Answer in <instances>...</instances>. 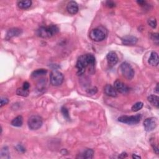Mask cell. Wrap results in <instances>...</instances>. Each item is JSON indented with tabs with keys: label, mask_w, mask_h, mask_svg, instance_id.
<instances>
[{
	"label": "cell",
	"mask_w": 159,
	"mask_h": 159,
	"mask_svg": "<svg viewBox=\"0 0 159 159\" xmlns=\"http://www.w3.org/2000/svg\"><path fill=\"white\" fill-rule=\"evenodd\" d=\"M95 57L92 54H87L81 55L78 59L76 67L77 69V74L82 75L85 72L87 67L90 68V70H94L95 65Z\"/></svg>",
	"instance_id": "1"
},
{
	"label": "cell",
	"mask_w": 159,
	"mask_h": 159,
	"mask_svg": "<svg viewBox=\"0 0 159 159\" xmlns=\"http://www.w3.org/2000/svg\"><path fill=\"white\" fill-rule=\"evenodd\" d=\"M59 32V28L56 25H50L49 26H41L37 31L38 36L42 38H50Z\"/></svg>",
	"instance_id": "2"
},
{
	"label": "cell",
	"mask_w": 159,
	"mask_h": 159,
	"mask_svg": "<svg viewBox=\"0 0 159 159\" xmlns=\"http://www.w3.org/2000/svg\"><path fill=\"white\" fill-rule=\"evenodd\" d=\"M107 32L103 27H98L93 29L90 33V37L95 42L103 41L106 38Z\"/></svg>",
	"instance_id": "3"
},
{
	"label": "cell",
	"mask_w": 159,
	"mask_h": 159,
	"mask_svg": "<svg viewBox=\"0 0 159 159\" xmlns=\"http://www.w3.org/2000/svg\"><path fill=\"white\" fill-rule=\"evenodd\" d=\"M120 70L123 77L129 80H132L135 74L134 70L132 66L126 62H124L121 64L120 66Z\"/></svg>",
	"instance_id": "4"
},
{
	"label": "cell",
	"mask_w": 159,
	"mask_h": 159,
	"mask_svg": "<svg viewBox=\"0 0 159 159\" xmlns=\"http://www.w3.org/2000/svg\"><path fill=\"white\" fill-rule=\"evenodd\" d=\"M27 124L31 130H37L41 128L43 124V121L41 117L37 115L31 116L27 121Z\"/></svg>",
	"instance_id": "5"
},
{
	"label": "cell",
	"mask_w": 159,
	"mask_h": 159,
	"mask_svg": "<svg viewBox=\"0 0 159 159\" xmlns=\"http://www.w3.org/2000/svg\"><path fill=\"white\" fill-rule=\"evenodd\" d=\"M64 77L62 73L57 70H54L50 73V81L53 86L58 87L64 82Z\"/></svg>",
	"instance_id": "6"
},
{
	"label": "cell",
	"mask_w": 159,
	"mask_h": 159,
	"mask_svg": "<svg viewBox=\"0 0 159 159\" xmlns=\"http://www.w3.org/2000/svg\"><path fill=\"white\" fill-rule=\"evenodd\" d=\"M141 119V115H137L135 116H122L117 119V121L126 124L128 125L137 124L140 122Z\"/></svg>",
	"instance_id": "7"
},
{
	"label": "cell",
	"mask_w": 159,
	"mask_h": 159,
	"mask_svg": "<svg viewBox=\"0 0 159 159\" xmlns=\"http://www.w3.org/2000/svg\"><path fill=\"white\" fill-rule=\"evenodd\" d=\"M157 126V121L155 117L147 118L144 122V127L147 132L154 130Z\"/></svg>",
	"instance_id": "8"
},
{
	"label": "cell",
	"mask_w": 159,
	"mask_h": 159,
	"mask_svg": "<svg viewBox=\"0 0 159 159\" xmlns=\"http://www.w3.org/2000/svg\"><path fill=\"white\" fill-rule=\"evenodd\" d=\"M114 87L116 90L117 92H119L122 94H126L129 92V88L127 85L121 82L119 80H116L114 83Z\"/></svg>",
	"instance_id": "9"
},
{
	"label": "cell",
	"mask_w": 159,
	"mask_h": 159,
	"mask_svg": "<svg viewBox=\"0 0 159 159\" xmlns=\"http://www.w3.org/2000/svg\"><path fill=\"white\" fill-rule=\"evenodd\" d=\"M22 30L21 29H19V28H17V27L11 28V29L8 31L6 35L5 39L6 40H9L13 37L21 36L22 34Z\"/></svg>",
	"instance_id": "10"
},
{
	"label": "cell",
	"mask_w": 159,
	"mask_h": 159,
	"mask_svg": "<svg viewBox=\"0 0 159 159\" xmlns=\"http://www.w3.org/2000/svg\"><path fill=\"white\" fill-rule=\"evenodd\" d=\"M122 44L125 45H133L138 41V39L133 36H126L121 38Z\"/></svg>",
	"instance_id": "11"
},
{
	"label": "cell",
	"mask_w": 159,
	"mask_h": 159,
	"mask_svg": "<svg viewBox=\"0 0 159 159\" xmlns=\"http://www.w3.org/2000/svg\"><path fill=\"white\" fill-rule=\"evenodd\" d=\"M107 63L110 65H115L118 62V57L114 51H111L106 55Z\"/></svg>",
	"instance_id": "12"
},
{
	"label": "cell",
	"mask_w": 159,
	"mask_h": 159,
	"mask_svg": "<svg viewBox=\"0 0 159 159\" xmlns=\"http://www.w3.org/2000/svg\"><path fill=\"white\" fill-rule=\"evenodd\" d=\"M104 92L107 96H110V97L115 98L117 96V92L115 88L110 84L106 85L105 87Z\"/></svg>",
	"instance_id": "13"
},
{
	"label": "cell",
	"mask_w": 159,
	"mask_h": 159,
	"mask_svg": "<svg viewBox=\"0 0 159 159\" xmlns=\"http://www.w3.org/2000/svg\"><path fill=\"white\" fill-rule=\"evenodd\" d=\"M67 10L70 14H75L78 11V5L75 1H70L67 5Z\"/></svg>",
	"instance_id": "14"
},
{
	"label": "cell",
	"mask_w": 159,
	"mask_h": 159,
	"mask_svg": "<svg viewBox=\"0 0 159 159\" xmlns=\"http://www.w3.org/2000/svg\"><path fill=\"white\" fill-rule=\"evenodd\" d=\"M159 57L156 52H152L148 60L149 64L153 67H157L158 65Z\"/></svg>",
	"instance_id": "15"
},
{
	"label": "cell",
	"mask_w": 159,
	"mask_h": 159,
	"mask_svg": "<svg viewBox=\"0 0 159 159\" xmlns=\"http://www.w3.org/2000/svg\"><path fill=\"white\" fill-rule=\"evenodd\" d=\"M94 151L91 149H87L82 152L80 154H79V157L78 158H86V159H91L93 158Z\"/></svg>",
	"instance_id": "16"
},
{
	"label": "cell",
	"mask_w": 159,
	"mask_h": 159,
	"mask_svg": "<svg viewBox=\"0 0 159 159\" xmlns=\"http://www.w3.org/2000/svg\"><path fill=\"white\" fill-rule=\"evenodd\" d=\"M32 1L31 0H24L18 2V6L21 9H26L31 6Z\"/></svg>",
	"instance_id": "17"
},
{
	"label": "cell",
	"mask_w": 159,
	"mask_h": 159,
	"mask_svg": "<svg viewBox=\"0 0 159 159\" xmlns=\"http://www.w3.org/2000/svg\"><path fill=\"white\" fill-rule=\"evenodd\" d=\"M147 100H148V101L153 106H155L158 108L159 106V98L158 96L154 95H151L149 96H148Z\"/></svg>",
	"instance_id": "18"
},
{
	"label": "cell",
	"mask_w": 159,
	"mask_h": 159,
	"mask_svg": "<svg viewBox=\"0 0 159 159\" xmlns=\"http://www.w3.org/2000/svg\"><path fill=\"white\" fill-rule=\"evenodd\" d=\"M23 124V117L21 116H18L16 117L11 121V125L14 127H21Z\"/></svg>",
	"instance_id": "19"
},
{
	"label": "cell",
	"mask_w": 159,
	"mask_h": 159,
	"mask_svg": "<svg viewBox=\"0 0 159 159\" xmlns=\"http://www.w3.org/2000/svg\"><path fill=\"white\" fill-rule=\"evenodd\" d=\"M47 73V70L46 69H37L35 71H34L32 74H31V77L33 78H37L39 77H41L42 75H44L46 74Z\"/></svg>",
	"instance_id": "20"
},
{
	"label": "cell",
	"mask_w": 159,
	"mask_h": 159,
	"mask_svg": "<svg viewBox=\"0 0 159 159\" xmlns=\"http://www.w3.org/2000/svg\"><path fill=\"white\" fill-rule=\"evenodd\" d=\"M16 94L18 96H23V97H26L29 95V90H27L24 88L23 87L19 88L16 90Z\"/></svg>",
	"instance_id": "21"
},
{
	"label": "cell",
	"mask_w": 159,
	"mask_h": 159,
	"mask_svg": "<svg viewBox=\"0 0 159 159\" xmlns=\"http://www.w3.org/2000/svg\"><path fill=\"white\" fill-rule=\"evenodd\" d=\"M9 158H10V154H9L8 147L6 146H4L3 147L1 150V158L8 159Z\"/></svg>",
	"instance_id": "22"
},
{
	"label": "cell",
	"mask_w": 159,
	"mask_h": 159,
	"mask_svg": "<svg viewBox=\"0 0 159 159\" xmlns=\"http://www.w3.org/2000/svg\"><path fill=\"white\" fill-rule=\"evenodd\" d=\"M143 106H144V104L143 102H137V103H135L131 107V110H132V111L133 112H137V111H139V110H140L143 107Z\"/></svg>",
	"instance_id": "23"
},
{
	"label": "cell",
	"mask_w": 159,
	"mask_h": 159,
	"mask_svg": "<svg viewBox=\"0 0 159 159\" xmlns=\"http://www.w3.org/2000/svg\"><path fill=\"white\" fill-rule=\"evenodd\" d=\"M61 112L62 113V115H63L64 117L67 119V121H70V120L69 112V110H67V107H65L64 106L62 107L61 108Z\"/></svg>",
	"instance_id": "24"
},
{
	"label": "cell",
	"mask_w": 159,
	"mask_h": 159,
	"mask_svg": "<svg viewBox=\"0 0 159 159\" xmlns=\"http://www.w3.org/2000/svg\"><path fill=\"white\" fill-rule=\"evenodd\" d=\"M147 23L152 27V28H155L157 27V20L154 18H150L147 21Z\"/></svg>",
	"instance_id": "25"
},
{
	"label": "cell",
	"mask_w": 159,
	"mask_h": 159,
	"mask_svg": "<svg viewBox=\"0 0 159 159\" xmlns=\"http://www.w3.org/2000/svg\"><path fill=\"white\" fill-rule=\"evenodd\" d=\"M150 39L154 41L155 43L158 44V33H152L150 34Z\"/></svg>",
	"instance_id": "26"
},
{
	"label": "cell",
	"mask_w": 159,
	"mask_h": 159,
	"mask_svg": "<svg viewBox=\"0 0 159 159\" xmlns=\"http://www.w3.org/2000/svg\"><path fill=\"white\" fill-rule=\"evenodd\" d=\"M9 103V99L6 97H1V105L0 106L3 107V106L7 105Z\"/></svg>",
	"instance_id": "27"
},
{
	"label": "cell",
	"mask_w": 159,
	"mask_h": 159,
	"mask_svg": "<svg viewBox=\"0 0 159 159\" xmlns=\"http://www.w3.org/2000/svg\"><path fill=\"white\" fill-rule=\"evenodd\" d=\"M16 149L17 150H18L20 153H24L26 152L25 148L21 145H17L16 147Z\"/></svg>",
	"instance_id": "28"
},
{
	"label": "cell",
	"mask_w": 159,
	"mask_h": 159,
	"mask_svg": "<svg viewBox=\"0 0 159 159\" xmlns=\"http://www.w3.org/2000/svg\"><path fill=\"white\" fill-rule=\"evenodd\" d=\"M87 92L90 95H95V94H96V93H97V88H96V87H93L92 88H90L87 91Z\"/></svg>",
	"instance_id": "29"
},
{
	"label": "cell",
	"mask_w": 159,
	"mask_h": 159,
	"mask_svg": "<svg viewBox=\"0 0 159 159\" xmlns=\"http://www.w3.org/2000/svg\"><path fill=\"white\" fill-rule=\"evenodd\" d=\"M106 6H107V7L110 8H114V7H115V6H116V5H115V3L114 2H112V1H106Z\"/></svg>",
	"instance_id": "30"
},
{
	"label": "cell",
	"mask_w": 159,
	"mask_h": 159,
	"mask_svg": "<svg viewBox=\"0 0 159 159\" xmlns=\"http://www.w3.org/2000/svg\"><path fill=\"white\" fill-rule=\"evenodd\" d=\"M22 87H23L25 89H27V90H29V88H30V84L28 83L27 82H25L24 83H23V86H22Z\"/></svg>",
	"instance_id": "31"
},
{
	"label": "cell",
	"mask_w": 159,
	"mask_h": 159,
	"mask_svg": "<svg viewBox=\"0 0 159 159\" xmlns=\"http://www.w3.org/2000/svg\"><path fill=\"white\" fill-rule=\"evenodd\" d=\"M137 3L140 5L141 6H145L146 5L147 3L145 1H138Z\"/></svg>",
	"instance_id": "32"
},
{
	"label": "cell",
	"mask_w": 159,
	"mask_h": 159,
	"mask_svg": "<svg viewBox=\"0 0 159 159\" xmlns=\"http://www.w3.org/2000/svg\"><path fill=\"white\" fill-rule=\"evenodd\" d=\"M127 156V155L126 152H122V154L120 155V156H119V158H126Z\"/></svg>",
	"instance_id": "33"
},
{
	"label": "cell",
	"mask_w": 159,
	"mask_h": 159,
	"mask_svg": "<svg viewBox=\"0 0 159 159\" xmlns=\"http://www.w3.org/2000/svg\"><path fill=\"white\" fill-rule=\"evenodd\" d=\"M132 158H141V157H140L139 155H137L136 154H133Z\"/></svg>",
	"instance_id": "34"
},
{
	"label": "cell",
	"mask_w": 159,
	"mask_h": 159,
	"mask_svg": "<svg viewBox=\"0 0 159 159\" xmlns=\"http://www.w3.org/2000/svg\"><path fill=\"white\" fill-rule=\"evenodd\" d=\"M155 92L157 93H158V83H157L156 88H155Z\"/></svg>",
	"instance_id": "35"
}]
</instances>
